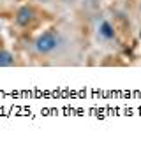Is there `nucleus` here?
Segmentation results:
<instances>
[{
  "instance_id": "1",
  "label": "nucleus",
  "mask_w": 141,
  "mask_h": 155,
  "mask_svg": "<svg viewBox=\"0 0 141 155\" xmlns=\"http://www.w3.org/2000/svg\"><path fill=\"white\" fill-rule=\"evenodd\" d=\"M58 44H60L58 34H56L55 30H46V32H42L35 39L34 48H35V51H37L39 55H49V53H53L58 48Z\"/></svg>"
},
{
  "instance_id": "7",
  "label": "nucleus",
  "mask_w": 141,
  "mask_h": 155,
  "mask_svg": "<svg viewBox=\"0 0 141 155\" xmlns=\"http://www.w3.org/2000/svg\"><path fill=\"white\" fill-rule=\"evenodd\" d=\"M139 37H141V32H139Z\"/></svg>"
},
{
  "instance_id": "3",
  "label": "nucleus",
  "mask_w": 141,
  "mask_h": 155,
  "mask_svg": "<svg viewBox=\"0 0 141 155\" xmlns=\"http://www.w3.org/2000/svg\"><path fill=\"white\" fill-rule=\"evenodd\" d=\"M34 19V11L30 9V7H19L18 12H16V23L21 25V27H27L28 23Z\"/></svg>"
},
{
  "instance_id": "4",
  "label": "nucleus",
  "mask_w": 141,
  "mask_h": 155,
  "mask_svg": "<svg viewBox=\"0 0 141 155\" xmlns=\"http://www.w3.org/2000/svg\"><path fill=\"white\" fill-rule=\"evenodd\" d=\"M14 65V55L7 49H0V67H11Z\"/></svg>"
},
{
  "instance_id": "5",
  "label": "nucleus",
  "mask_w": 141,
  "mask_h": 155,
  "mask_svg": "<svg viewBox=\"0 0 141 155\" xmlns=\"http://www.w3.org/2000/svg\"><path fill=\"white\" fill-rule=\"evenodd\" d=\"M37 2H41V4H48V2H51V0H37Z\"/></svg>"
},
{
  "instance_id": "6",
  "label": "nucleus",
  "mask_w": 141,
  "mask_h": 155,
  "mask_svg": "<svg viewBox=\"0 0 141 155\" xmlns=\"http://www.w3.org/2000/svg\"><path fill=\"white\" fill-rule=\"evenodd\" d=\"M139 11H141V2H139Z\"/></svg>"
},
{
  "instance_id": "2",
  "label": "nucleus",
  "mask_w": 141,
  "mask_h": 155,
  "mask_svg": "<svg viewBox=\"0 0 141 155\" xmlns=\"http://www.w3.org/2000/svg\"><path fill=\"white\" fill-rule=\"evenodd\" d=\"M97 34H99V37L104 39V41H111V39H115V35H116L113 25L109 23V21H106V19L101 21V25L97 27Z\"/></svg>"
}]
</instances>
